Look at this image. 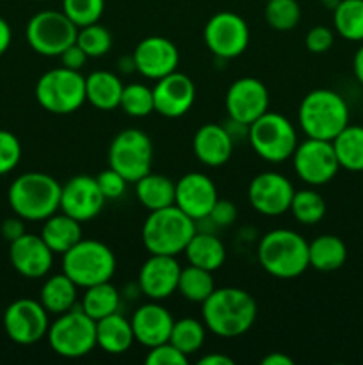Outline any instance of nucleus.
I'll list each match as a JSON object with an SVG mask.
<instances>
[{
    "label": "nucleus",
    "mask_w": 363,
    "mask_h": 365,
    "mask_svg": "<svg viewBox=\"0 0 363 365\" xmlns=\"http://www.w3.org/2000/svg\"><path fill=\"white\" fill-rule=\"evenodd\" d=\"M50 348L63 359H82L96 348V321L80 305L59 314L46 334Z\"/></svg>",
    "instance_id": "nucleus-9"
},
{
    "label": "nucleus",
    "mask_w": 363,
    "mask_h": 365,
    "mask_svg": "<svg viewBox=\"0 0 363 365\" xmlns=\"http://www.w3.org/2000/svg\"><path fill=\"white\" fill-rule=\"evenodd\" d=\"M224 106L230 120L249 127L269 110V89L260 78L242 77L228 88Z\"/></svg>",
    "instance_id": "nucleus-16"
},
{
    "label": "nucleus",
    "mask_w": 363,
    "mask_h": 365,
    "mask_svg": "<svg viewBox=\"0 0 363 365\" xmlns=\"http://www.w3.org/2000/svg\"><path fill=\"white\" fill-rule=\"evenodd\" d=\"M21 143L13 132L0 128V177L11 173L20 164Z\"/></svg>",
    "instance_id": "nucleus-42"
},
{
    "label": "nucleus",
    "mask_w": 363,
    "mask_h": 365,
    "mask_svg": "<svg viewBox=\"0 0 363 365\" xmlns=\"http://www.w3.org/2000/svg\"><path fill=\"white\" fill-rule=\"evenodd\" d=\"M77 43L89 59L93 57H103L112 48V34L107 27L100 25L98 21L91 25L80 27L77 32Z\"/></svg>",
    "instance_id": "nucleus-40"
},
{
    "label": "nucleus",
    "mask_w": 363,
    "mask_h": 365,
    "mask_svg": "<svg viewBox=\"0 0 363 365\" xmlns=\"http://www.w3.org/2000/svg\"><path fill=\"white\" fill-rule=\"evenodd\" d=\"M144 362L148 365H187L189 356L184 355L178 348H174L169 341L148 349Z\"/></svg>",
    "instance_id": "nucleus-43"
},
{
    "label": "nucleus",
    "mask_w": 363,
    "mask_h": 365,
    "mask_svg": "<svg viewBox=\"0 0 363 365\" xmlns=\"http://www.w3.org/2000/svg\"><path fill=\"white\" fill-rule=\"evenodd\" d=\"M34 95L46 113L71 114L85 103V77L70 68H53L38 78Z\"/></svg>",
    "instance_id": "nucleus-8"
},
{
    "label": "nucleus",
    "mask_w": 363,
    "mask_h": 365,
    "mask_svg": "<svg viewBox=\"0 0 363 365\" xmlns=\"http://www.w3.org/2000/svg\"><path fill=\"white\" fill-rule=\"evenodd\" d=\"M63 185L52 175L28 171L14 178L7 191V202L16 216L25 221H45L60 207Z\"/></svg>",
    "instance_id": "nucleus-3"
},
{
    "label": "nucleus",
    "mask_w": 363,
    "mask_h": 365,
    "mask_svg": "<svg viewBox=\"0 0 363 365\" xmlns=\"http://www.w3.org/2000/svg\"><path fill=\"white\" fill-rule=\"evenodd\" d=\"M34 2H45V0H34Z\"/></svg>",
    "instance_id": "nucleus-55"
},
{
    "label": "nucleus",
    "mask_w": 363,
    "mask_h": 365,
    "mask_svg": "<svg viewBox=\"0 0 363 365\" xmlns=\"http://www.w3.org/2000/svg\"><path fill=\"white\" fill-rule=\"evenodd\" d=\"M217 200L216 184L199 171L184 175L174 184V205L194 221L206 220Z\"/></svg>",
    "instance_id": "nucleus-19"
},
{
    "label": "nucleus",
    "mask_w": 363,
    "mask_h": 365,
    "mask_svg": "<svg viewBox=\"0 0 363 365\" xmlns=\"http://www.w3.org/2000/svg\"><path fill=\"white\" fill-rule=\"evenodd\" d=\"M248 139L253 152L273 164L290 159L299 145L294 123L287 116L273 110H267L249 125Z\"/></svg>",
    "instance_id": "nucleus-7"
},
{
    "label": "nucleus",
    "mask_w": 363,
    "mask_h": 365,
    "mask_svg": "<svg viewBox=\"0 0 363 365\" xmlns=\"http://www.w3.org/2000/svg\"><path fill=\"white\" fill-rule=\"evenodd\" d=\"M233 141L226 125L205 123L196 130L192 138V152L201 164L221 168L230 160L233 153Z\"/></svg>",
    "instance_id": "nucleus-24"
},
{
    "label": "nucleus",
    "mask_w": 363,
    "mask_h": 365,
    "mask_svg": "<svg viewBox=\"0 0 363 365\" xmlns=\"http://www.w3.org/2000/svg\"><path fill=\"white\" fill-rule=\"evenodd\" d=\"M326 200L315 189H301L294 192L288 212L301 225H317L326 216Z\"/></svg>",
    "instance_id": "nucleus-37"
},
{
    "label": "nucleus",
    "mask_w": 363,
    "mask_h": 365,
    "mask_svg": "<svg viewBox=\"0 0 363 365\" xmlns=\"http://www.w3.org/2000/svg\"><path fill=\"white\" fill-rule=\"evenodd\" d=\"M78 27L63 11L45 9L28 20L25 38L36 53L45 57H59L68 46L77 41Z\"/></svg>",
    "instance_id": "nucleus-11"
},
{
    "label": "nucleus",
    "mask_w": 363,
    "mask_h": 365,
    "mask_svg": "<svg viewBox=\"0 0 363 365\" xmlns=\"http://www.w3.org/2000/svg\"><path fill=\"white\" fill-rule=\"evenodd\" d=\"M206 220H210V223H212L214 227H231V225L237 221V207H235V203L230 202V200H217L216 205L212 207V210H210Z\"/></svg>",
    "instance_id": "nucleus-46"
},
{
    "label": "nucleus",
    "mask_w": 363,
    "mask_h": 365,
    "mask_svg": "<svg viewBox=\"0 0 363 365\" xmlns=\"http://www.w3.org/2000/svg\"><path fill=\"white\" fill-rule=\"evenodd\" d=\"M59 57H60V64H63L64 68H70V70H77V71H80L89 59V57L85 56L84 50H82L77 43L68 46Z\"/></svg>",
    "instance_id": "nucleus-47"
},
{
    "label": "nucleus",
    "mask_w": 363,
    "mask_h": 365,
    "mask_svg": "<svg viewBox=\"0 0 363 365\" xmlns=\"http://www.w3.org/2000/svg\"><path fill=\"white\" fill-rule=\"evenodd\" d=\"M135 342L132 323L120 312L96 321V348L109 355H123Z\"/></svg>",
    "instance_id": "nucleus-25"
},
{
    "label": "nucleus",
    "mask_w": 363,
    "mask_h": 365,
    "mask_svg": "<svg viewBox=\"0 0 363 365\" xmlns=\"http://www.w3.org/2000/svg\"><path fill=\"white\" fill-rule=\"evenodd\" d=\"M205 337L206 327L203 321L194 319V317H182L173 323L169 342L174 348L180 349L184 355L191 356L203 348Z\"/></svg>",
    "instance_id": "nucleus-36"
},
{
    "label": "nucleus",
    "mask_w": 363,
    "mask_h": 365,
    "mask_svg": "<svg viewBox=\"0 0 363 365\" xmlns=\"http://www.w3.org/2000/svg\"><path fill=\"white\" fill-rule=\"evenodd\" d=\"M77 291L78 285L68 274L57 273L45 280L39 292V302L46 312L59 316L77 307Z\"/></svg>",
    "instance_id": "nucleus-30"
},
{
    "label": "nucleus",
    "mask_w": 363,
    "mask_h": 365,
    "mask_svg": "<svg viewBox=\"0 0 363 365\" xmlns=\"http://www.w3.org/2000/svg\"><path fill=\"white\" fill-rule=\"evenodd\" d=\"M320 2H322L324 6L327 7V9H331V11H333L335 7L338 6V2H340V0H320Z\"/></svg>",
    "instance_id": "nucleus-54"
},
{
    "label": "nucleus",
    "mask_w": 363,
    "mask_h": 365,
    "mask_svg": "<svg viewBox=\"0 0 363 365\" xmlns=\"http://www.w3.org/2000/svg\"><path fill=\"white\" fill-rule=\"evenodd\" d=\"M256 259L267 274L292 280L310 267L308 241L290 228H274L260 239Z\"/></svg>",
    "instance_id": "nucleus-2"
},
{
    "label": "nucleus",
    "mask_w": 363,
    "mask_h": 365,
    "mask_svg": "<svg viewBox=\"0 0 363 365\" xmlns=\"http://www.w3.org/2000/svg\"><path fill=\"white\" fill-rule=\"evenodd\" d=\"M335 32L324 25H315L306 32L305 46L312 53H326L333 46Z\"/></svg>",
    "instance_id": "nucleus-45"
},
{
    "label": "nucleus",
    "mask_w": 363,
    "mask_h": 365,
    "mask_svg": "<svg viewBox=\"0 0 363 365\" xmlns=\"http://www.w3.org/2000/svg\"><path fill=\"white\" fill-rule=\"evenodd\" d=\"M174 184L169 177L160 173H146L135 182V196L148 212L174 205Z\"/></svg>",
    "instance_id": "nucleus-31"
},
{
    "label": "nucleus",
    "mask_w": 363,
    "mask_h": 365,
    "mask_svg": "<svg viewBox=\"0 0 363 365\" xmlns=\"http://www.w3.org/2000/svg\"><path fill=\"white\" fill-rule=\"evenodd\" d=\"M0 232H2V237L6 239V241H16L18 237H21V235L25 234V220H21L20 216L14 214V217H7V220L4 221L2 227H0Z\"/></svg>",
    "instance_id": "nucleus-48"
},
{
    "label": "nucleus",
    "mask_w": 363,
    "mask_h": 365,
    "mask_svg": "<svg viewBox=\"0 0 363 365\" xmlns=\"http://www.w3.org/2000/svg\"><path fill=\"white\" fill-rule=\"evenodd\" d=\"M125 84L116 73L96 70L85 77V102L98 110H114L120 107Z\"/></svg>",
    "instance_id": "nucleus-26"
},
{
    "label": "nucleus",
    "mask_w": 363,
    "mask_h": 365,
    "mask_svg": "<svg viewBox=\"0 0 363 365\" xmlns=\"http://www.w3.org/2000/svg\"><path fill=\"white\" fill-rule=\"evenodd\" d=\"M196 234V221L177 205L152 210L141 230L142 245L149 255H180Z\"/></svg>",
    "instance_id": "nucleus-5"
},
{
    "label": "nucleus",
    "mask_w": 363,
    "mask_h": 365,
    "mask_svg": "<svg viewBox=\"0 0 363 365\" xmlns=\"http://www.w3.org/2000/svg\"><path fill=\"white\" fill-rule=\"evenodd\" d=\"M116 255L102 241L82 237L63 255V273L68 274L78 289L109 282L116 273Z\"/></svg>",
    "instance_id": "nucleus-6"
},
{
    "label": "nucleus",
    "mask_w": 363,
    "mask_h": 365,
    "mask_svg": "<svg viewBox=\"0 0 363 365\" xmlns=\"http://www.w3.org/2000/svg\"><path fill=\"white\" fill-rule=\"evenodd\" d=\"M292 160H294L295 175L310 187L327 184L337 177L340 170L333 143L324 139L306 138L298 145Z\"/></svg>",
    "instance_id": "nucleus-13"
},
{
    "label": "nucleus",
    "mask_w": 363,
    "mask_h": 365,
    "mask_svg": "<svg viewBox=\"0 0 363 365\" xmlns=\"http://www.w3.org/2000/svg\"><path fill=\"white\" fill-rule=\"evenodd\" d=\"M333 27L347 41H363V0H340L333 9Z\"/></svg>",
    "instance_id": "nucleus-34"
},
{
    "label": "nucleus",
    "mask_w": 363,
    "mask_h": 365,
    "mask_svg": "<svg viewBox=\"0 0 363 365\" xmlns=\"http://www.w3.org/2000/svg\"><path fill=\"white\" fill-rule=\"evenodd\" d=\"M262 365H294V360L280 351H273L262 359Z\"/></svg>",
    "instance_id": "nucleus-51"
},
{
    "label": "nucleus",
    "mask_w": 363,
    "mask_h": 365,
    "mask_svg": "<svg viewBox=\"0 0 363 365\" xmlns=\"http://www.w3.org/2000/svg\"><path fill=\"white\" fill-rule=\"evenodd\" d=\"M56 253L48 248L41 235L25 232L16 241L9 242V260L13 269L28 280L46 277L53 266Z\"/></svg>",
    "instance_id": "nucleus-22"
},
{
    "label": "nucleus",
    "mask_w": 363,
    "mask_h": 365,
    "mask_svg": "<svg viewBox=\"0 0 363 365\" xmlns=\"http://www.w3.org/2000/svg\"><path fill=\"white\" fill-rule=\"evenodd\" d=\"M333 148L337 153L338 164L342 170L351 173L363 171V127L362 125H347L337 138L333 139Z\"/></svg>",
    "instance_id": "nucleus-32"
},
{
    "label": "nucleus",
    "mask_w": 363,
    "mask_h": 365,
    "mask_svg": "<svg viewBox=\"0 0 363 365\" xmlns=\"http://www.w3.org/2000/svg\"><path fill=\"white\" fill-rule=\"evenodd\" d=\"M153 143L144 130L125 128L117 132L109 146V166L125 177L128 184L152 171Z\"/></svg>",
    "instance_id": "nucleus-10"
},
{
    "label": "nucleus",
    "mask_w": 363,
    "mask_h": 365,
    "mask_svg": "<svg viewBox=\"0 0 363 365\" xmlns=\"http://www.w3.org/2000/svg\"><path fill=\"white\" fill-rule=\"evenodd\" d=\"M187 262L206 271H217L226 260V248L217 235L210 232H198L192 235L184 250Z\"/></svg>",
    "instance_id": "nucleus-28"
},
{
    "label": "nucleus",
    "mask_w": 363,
    "mask_h": 365,
    "mask_svg": "<svg viewBox=\"0 0 363 365\" xmlns=\"http://www.w3.org/2000/svg\"><path fill=\"white\" fill-rule=\"evenodd\" d=\"M201 305V317L206 330L223 339H235L248 334L258 314L255 298L238 287H216Z\"/></svg>",
    "instance_id": "nucleus-1"
},
{
    "label": "nucleus",
    "mask_w": 363,
    "mask_h": 365,
    "mask_svg": "<svg viewBox=\"0 0 363 365\" xmlns=\"http://www.w3.org/2000/svg\"><path fill=\"white\" fill-rule=\"evenodd\" d=\"M130 323L135 342L149 349L169 341L174 319L166 307L149 299V303H144L135 310Z\"/></svg>",
    "instance_id": "nucleus-23"
},
{
    "label": "nucleus",
    "mask_w": 363,
    "mask_h": 365,
    "mask_svg": "<svg viewBox=\"0 0 363 365\" xmlns=\"http://www.w3.org/2000/svg\"><path fill=\"white\" fill-rule=\"evenodd\" d=\"M216 289L212 271H206L203 267L192 266L189 264L187 267L180 271L178 278V292L191 303H203Z\"/></svg>",
    "instance_id": "nucleus-35"
},
{
    "label": "nucleus",
    "mask_w": 363,
    "mask_h": 365,
    "mask_svg": "<svg viewBox=\"0 0 363 365\" xmlns=\"http://www.w3.org/2000/svg\"><path fill=\"white\" fill-rule=\"evenodd\" d=\"M39 235L56 255H64L68 250L73 248L84 237L80 221L64 212H56L46 217L43 221V228Z\"/></svg>",
    "instance_id": "nucleus-27"
},
{
    "label": "nucleus",
    "mask_w": 363,
    "mask_h": 365,
    "mask_svg": "<svg viewBox=\"0 0 363 365\" xmlns=\"http://www.w3.org/2000/svg\"><path fill=\"white\" fill-rule=\"evenodd\" d=\"M105 0H63V13L77 25L78 29L100 21Z\"/></svg>",
    "instance_id": "nucleus-41"
},
{
    "label": "nucleus",
    "mask_w": 363,
    "mask_h": 365,
    "mask_svg": "<svg viewBox=\"0 0 363 365\" xmlns=\"http://www.w3.org/2000/svg\"><path fill=\"white\" fill-rule=\"evenodd\" d=\"M120 292H117V289L114 287L109 280L85 289L84 296H82L80 309L84 310L91 319L98 321L102 319V317L110 316V314L120 312Z\"/></svg>",
    "instance_id": "nucleus-33"
},
{
    "label": "nucleus",
    "mask_w": 363,
    "mask_h": 365,
    "mask_svg": "<svg viewBox=\"0 0 363 365\" xmlns=\"http://www.w3.org/2000/svg\"><path fill=\"white\" fill-rule=\"evenodd\" d=\"M13 41V31H11V25L7 24V20H4L0 16V56L7 52V48L11 46Z\"/></svg>",
    "instance_id": "nucleus-49"
},
{
    "label": "nucleus",
    "mask_w": 363,
    "mask_h": 365,
    "mask_svg": "<svg viewBox=\"0 0 363 365\" xmlns=\"http://www.w3.org/2000/svg\"><path fill=\"white\" fill-rule=\"evenodd\" d=\"M50 314L41 302L20 298L11 303L4 312V330L7 337L20 346H32L43 341L48 334Z\"/></svg>",
    "instance_id": "nucleus-14"
},
{
    "label": "nucleus",
    "mask_w": 363,
    "mask_h": 365,
    "mask_svg": "<svg viewBox=\"0 0 363 365\" xmlns=\"http://www.w3.org/2000/svg\"><path fill=\"white\" fill-rule=\"evenodd\" d=\"M120 107L130 118H144L155 110L153 103V88L141 82H132L123 88Z\"/></svg>",
    "instance_id": "nucleus-39"
},
{
    "label": "nucleus",
    "mask_w": 363,
    "mask_h": 365,
    "mask_svg": "<svg viewBox=\"0 0 363 365\" xmlns=\"http://www.w3.org/2000/svg\"><path fill=\"white\" fill-rule=\"evenodd\" d=\"M105 196L96 184V177L77 175L60 187V212L75 217L80 223L91 221L102 212Z\"/></svg>",
    "instance_id": "nucleus-17"
},
{
    "label": "nucleus",
    "mask_w": 363,
    "mask_h": 365,
    "mask_svg": "<svg viewBox=\"0 0 363 365\" xmlns=\"http://www.w3.org/2000/svg\"><path fill=\"white\" fill-rule=\"evenodd\" d=\"M248 21L233 11H219L212 14L203 29L206 48L219 59H235L249 46Z\"/></svg>",
    "instance_id": "nucleus-12"
},
{
    "label": "nucleus",
    "mask_w": 363,
    "mask_h": 365,
    "mask_svg": "<svg viewBox=\"0 0 363 365\" xmlns=\"http://www.w3.org/2000/svg\"><path fill=\"white\" fill-rule=\"evenodd\" d=\"M180 271L177 257L149 255L139 269V291L152 302H162L178 291Z\"/></svg>",
    "instance_id": "nucleus-20"
},
{
    "label": "nucleus",
    "mask_w": 363,
    "mask_h": 365,
    "mask_svg": "<svg viewBox=\"0 0 363 365\" xmlns=\"http://www.w3.org/2000/svg\"><path fill=\"white\" fill-rule=\"evenodd\" d=\"M117 68H120V71H123V73H134V71H135L134 56L121 57L120 63H117Z\"/></svg>",
    "instance_id": "nucleus-53"
},
{
    "label": "nucleus",
    "mask_w": 363,
    "mask_h": 365,
    "mask_svg": "<svg viewBox=\"0 0 363 365\" xmlns=\"http://www.w3.org/2000/svg\"><path fill=\"white\" fill-rule=\"evenodd\" d=\"M267 25L274 31L287 32L299 25L301 20V6L298 0H265L263 9Z\"/></svg>",
    "instance_id": "nucleus-38"
},
{
    "label": "nucleus",
    "mask_w": 363,
    "mask_h": 365,
    "mask_svg": "<svg viewBox=\"0 0 363 365\" xmlns=\"http://www.w3.org/2000/svg\"><path fill=\"white\" fill-rule=\"evenodd\" d=\"M96 184H98L105 200H117L125 195L128 182L125 180L123 175L109 166L107 170L100 171L98 177H96Z\"/></svg>",
    "instance_id": "nucleus-44"
},
{
    "label": "nucleus",
    "mask_w": 363,
    "mask_h": 365,
    "mask_svg": "<svg viewBox=\"0 0 363 365\" xmlns=\"http://www.w3.org/2000/svg\"><path fill=\"white\" fill-rule=\"evenodd\" d=\"M294 192V184L285 175L278 171H263L249 182L248 200L258 214L276 217L288 212Z\"/></svg>",
    "instance_id": "nucleus-15"
},
{
    "label": "nucleus",
    "mask_w": 363,
    "mask_h": 365,
    "mask_svg": "<svg viewBox=\"0 0 363 365\" xmlns=\"http://www.w3.org/2000/svg\"><path fill=\"white\" fill-rule=\"evenodd\" d=\"M352 70H354L356 81L363 86V45L356 50L354 57H352Z\"/></svg>",
    "instance_id": "nucleus-52"
},
{
    "label": "nucleus",
    "mask_w": 363,
    "mask_h": 365,
    "mask_svg": "<svg viewBox=\"0 0 363 365\" xmlns=\"http://www.w3.org/2000/svg\"><path fill=\"white\" fill-rule=\"evenodd\" d=\"M135 61V71L146 78L159 81L177 71L180 63V52L177 45L162 36H146L135 45L132 52Z\"/></svg>",
    "instance_id": "nucleus-18"
},
{
    "label": "nucleus",
    "mask_w": 363,
    "mask_h": 365,
    "mask_svg": "<svg viewBox=\"0 0 363 365\" xmlns=\"http://www.w3.org/2000/svg\"><path fill=\"white\" fill-rule=\"evenodd\" d=\"M298 121L306 138L333 141L349 125V107L333 89H313L299 103Z\"/></svg>",
    "instance_id": "nucleus-4"
},
{
    "label": "nucleus",
    "mask_w": 363,
    "mask_h": 365,
    "mask_svg": "<svg viewBox=\"0 0 363 365\" xmlns=\"http://www.w3.org/2000/svg\"><path fill=\"white\" fill-rule=\"evenodd\" d=\"M199 365H233L235 362L230 356L223 355V353H210V355L201 356L198 360Z\"/></svg>",
    "instance_id": "nucleus-50"
},
{
    "label": "nucleus",
    "mask_w": 363,
    "mask_h": 365,
    "mask_svg": "<svg viewBox=\"0 0 363 365\" xmlns=\"http://www.w3.org/2000/svg\"><path fill=\"white\" fill-rule=\"evenodd\" d=\"M310 267L320 273L340 269L347 260V246L338 235L322 234L308 242Z\"/></svg>",
    "instance_id": "nucleus-29"
},
{
    "label": "nucleus",
    "mask_w": 363,
    "mask_h": 365,
    "mask_svg": "<svg viewBox=\"0 0 363 365\" xmlns=\"http://www.w3.org/2000/svg\"><path fill=\"white\" fill-rule=\"evenodd\" d=\"M196 102V86L189 75L173 71L153 86L155 113L164 118H182Z\"/></svg>",
    "instance_id": "nucleus-21"
}]
</instances>
